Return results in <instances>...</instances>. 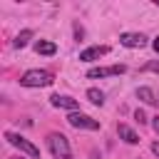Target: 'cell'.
Returning a JSON list of instances; mask_svg holds the SVG:
<instances>
[{
    "label": "cell",
    "instance_id": "3957f363",
    "mask_svg": "<svg viewBox=\"0 0 159 159\" xmlns=\"http://www.w3.org/2000/svg\"><path fill=\"white\" fill-rule=\"evenodd\" d=\"M5 139L15 147V149H20V154H25V157H30V159H40V149L30 142V139H25L22 134H15V132H5Z\"/></svg>",
    "mask_w": 159,
    "mask_h": 159
},
{
    "label": "cell",
    "instance_id": "2e32d148",
    "mask_svg": "<svg viewBox=\"0 0 159 159\" xmlns=\"http://www.w3.org/2000/svg\"><path fill=\"white\" fill-rule=\"evenodd\" d=\"M152 152H154V154H157V159H159V139H157V142H152Z\"/></svg>",
    "mask_w": 159,
    "mask_h": 159
},
{
    "label": "cell",
    "instance_id": "52a82bcc",
    "mask_svg": "<svg viewBox=\"0 0 159 159\" xmlns=\"http://www.w3.org/2000/svg\"><path fill=\"white\" fill-rule=\"evenodd\" d=\"M119 45H124V47H129V50L144 47V45H147V37H144L142 32H122V35H119Z\"/></svg>",
    "mask_w": 159,
    "mask_h": 159
},
{
    "label": "cell",
    "instance_id": "e0dca14e",
    "mask_svg": "<svg viewBox=\"0 0 159 159\" xmlns=\"http://www.w3.org/2000/svg\"><path fill=\"white\" fill-rule=\"evenodd\" d=\"M152 127H154V132H157V134H159V114H157V117H154V119H152Z\"/></svg>",
    "mask_w": 159,
    "mask_h": 159
},
{
    "label": "cell",
    "instance_id": "4fadbf2b",
    "mask_svg": "<svg viewBox=\"0 0 159 159\" xmlns=\"http://www.w3.org/2000/svg\"><path fill=\"white\" fill-rule=\"evenodd\" d=\"M32 35H35V32H32V30L27 27V30L17 32V37H15V42H12V45H15V47H25V45H27V42L32 40Z\"/></svg>",
    "mask_w": 159,
    "mask_h": 159
},
{
    "label": "cell",
    "instance_id": "30bf717a",
    "mask_svg": "<svg viewBox=\"0 0 159 159\" xmlns=\"http://www.w3.org/2000/svg\"><path fill=\"white\" fill-rule=\"evenodd\" d=\"M35 52L37 55H55L57 52V45L50 42V40H37L35 42Z\"/></svg>",
    "mask_w": 159,
    "mask_h": 159
},
{
    "label": "cell",
    "instance_id": "ba28073f",
    "mask_svg": "<svg viewBox=\"0 0 159 159\" xmlns=\"http://www.w3.org/2000/svg\"><path fill=\"white\" fill-rule=\"evenodd\" d=\"M107 52H109L107 45H92V47H87V50L80 52V60H82V62H92V60H99V57L107 55Z\"/></svg>",
    "mask_w": 159,
    "mask_h": 159
},
{
    "label": "cell",
    "instance_id": "277c9868",
    "mask_svg": "<svg viewBox=\"0 0 159 159\" xmlns=\"http://www.w3.org/2000/svg\"><path fill=\"white\" fill-rule=\"evenodd\" d=\"M67 122H70L75 129H89V132L99 129V122H97V119H92L89 114H82V112H72V114L67 117Z\"/></svg>",
    "mask_w": 159,
    "mask_h": 159
},
{
    "label": "cell",
    "instance_id": "5bb4252c",
    "mask_svg": "<svg viewBox=\"0 0 159 159\" xmlns=\"http://www.w3.org/2000/svg\"><path fill=\"white\" fill-rule=\"evenodd\" d=\"M142 72H157L159 75V60H152V62L142 65Z\"/></svg>",
    "mask_w": 159,
    "mask_h": 159
},
{
    "label": "cell",
    "instance_id": "9c48e42d",
    "mask_svg": "<svg viewBox=\"0 0 159 159\" xmlns=\"http://www.w3.org/2000/svg\"><path fill=\"white\" fill-rule=\"evenodd\" d=\"M117 134H119V139H124L127 144H139V134H137L129 124H117Z\"/></svg>",
    "mask_w": 159,
    "mask_h": 159
},
{
    "label": "cell",
    "instance_id": "ac0fdd59",
    "mask_svg": "<svg viewBox=\"0 0 159 159\" xmlns=\"http://www.w3.org/2000/svg\"><path fill=\"white\" fill-rule=\"evenodd\" d=\"M152 47H154V50H157V52H159V35H157V37H154V42H152Z\"/></svg>",
    "mask_w": 159,
    "mask_h": 159
},
{
    "label": "cell",
    "instance_id": "8fae6325",
    "mask_svg": "<svg viewBox=\"0 0 159 159\" xmlns=\"http://www.w3.org/2000/svg\"><path fill=\"white\" fill-rule=\"evenodd\" d=\"M137 97L144 102V104H157V94L152 87H137Z\"/></svg>",
    "mask_w": 159,
    "mask_h": 159
},
{
    "label": "cell",
    "instance_id": "7c38bea8",
    "mask_svg": "<svg viewBox=\"0 0 159 159\" xmlns=\"http://www.w3.org/2000/svg\"><path fill=\"white\" fill-rule=\"evenodd\" d=\"M87 99H89L92 104L102 107V104H104V92H102V89H97V87H89V89H87Z\"/></svg>",
    "mask_w": 159,
    "mask_h": 159
},
{
    "label": "cell",
    "instance_id": "5b68a950",
    "mask_svg": "<svg viewBox=\"0 0 159 159\" xmlns=\"http://www.w3.org/2000/svg\"><path fill=\"white\" fill-rule=\"evenodd\" d=\"M127 67L124 65H109V67H92L87 70V80H99V77H114V75H122Z\"/></svg>",
    "mask_w": 159,
    "mask_h": 159
},
{
    "label": "cell",
    "instance_id": "6da1fadb",
    "mask_svg": "<svg viewBox=\"0 0 159 159\" xmlns=\"http://www.w3.org/2000/svg\"><path fill=\"white\" fill-rule=\"evenodd\" d=\"M47 147H50V152H52L55 159H72V149H70V142H67L65 134L50 132L47 134Z\"/></svg>",
    "mask_w": 159,
    "mask_h": 159
},
{
    "label": "cell",
    "instance_id": "9a60e30c",
    "mask_svg": "<svg viewBox=\"0 0 159 159\" xmlns=\"http://www.w3.org/2000/svg\"><path fill=\"white\" fill-rule=\"evenodd\" d=\"M134 119H137L139 124H147V114H144L142 109H137V112H134Z\"/></svg>",
    "mask_w": 159,
    "mask_h": 159
},
{
    "label": "cell",
    "instance_id": "7a4b0ae2",
    "mask_svg": "<svg viewBox=\"0 0 159 159\" xmlns=\"http://www.w3.org/2000/svg\"><path fill=\"white\" fill-rule=\"evenodd\" d=\"M52 82H55V77L47 70H27L20 77V84L22 87H50Z\"/></svg>",
    "mask_w": 159,
    "mask_h": 159
},
{
    "label": "cell",
    "instance_id": "8992f818",
    "mask_svg": "<svg viewBox=\"0 0 159 159\" xmlns=\"http://www.w3.org/2000/svg\"><path fill=\"white\" fill-rule=\"evenodd\" d=\"M50 104L57 107V109H70V112H77L80 109V102L70 94H52L50 97Z\"/></svg>",
    "mask_w": 159,
    "mask_h": 159
},
{
    "label": "cell",
    "instance_id": "d6986e66",
    "mask_svg": "<svg viewBox=\"0 0 159 159\" xmlns=\"http://www.w3.org/2000/svg\"><path fill=\"white\" fill-rule=\"evenodd\" d=\"M12 159H22V157H12Z\"/></svg>",
    "mask_w": 159,
    "mask_h": 159
}]
</instances>
